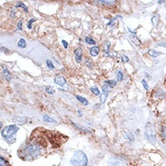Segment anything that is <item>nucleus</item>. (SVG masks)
<instances>
[{"label":"nucleus","instance_id":"393cba45","mask_svg":"<svg viewBox=\"0 0 166 166\" xmlns=\"http://www.w3.org/2000/svg\"><path fill=\"white\" fill-rule=\"evenodd\" d=\"M121 59H122V61H123V62H124V63L129 62V57H127L126 55H122Z\"/></svg>","mask_w":166,"mask_h":166},{"label":"nucleus","instance_id":"423d86ee","mask_svg":"<svg viewBox=\"0 0 166 166\" xmlns=\"http://www.w3.org/2000/svg\"><path fill=\"white\" fill-rule=\"evenodd\" d=\"M55 83L60 86H65L66 84V80L65 79L64 76L62 75H57L55 77Z\"/></svg>","mask_w":166,"mask_h":166},{"label":"nucleus","instance_id":"a211bd4d","mask_svg":"<svg viewBox=\"0 0 166 166\" xmlns=\"http://www.w3.org/2000/svg\"><path fill=\"white\" fill-rule=\"evenodd\" d=\"M46 92L48 93H50V94H54V93H55V89H54L52 86H46Z\"/></svg>","mask_w":166,"mask_h":166},{"label":"nucleus","instance_id":"2eb2a0df","mask_svg":"<svg viewBox=\"0 0 166 166\" xmlns=\"http://www.w3.org/2000/svg\"><path fill=\"white\" fill-rule=\"evenodd\" d=\"M90 90H91V92H92L94 95H99V94H100V90L98 89L97 86H92V87L90 88Z\"/></svg>","mask_w":166,"mask_h":166},{"label":"nucleus","instance_id":"f257e3e1","mask_svg":"<svg viewBox=\"0 0 166 166\" xmlns=\"http://www.w3.org/2000/svg\"><path fill=\"white\" fill-rule=\"evenodd\" d=\"M42 153V146L37 142H29L18 151L19 156L24 160L30 161L39 156Z\"/></svg>","mask_w":166,"mask_h":166},{"label":"nucleus","instance_id":"1a4fd4ad","mask_svg":"<svg viewBox=\"0 0 166 166\" xmlns=\"http://www.w3.org/2000/svg\"><path fill=\"white\" fill-rule=\"evenodd\" d=\"M99 51H100V49H99L98 46H93V47L90 48V55L92 56H96L98 55Z\"/></svg>","mask_w":166,"mask_h":166},{"label":"nucleus","instance_id":"dca6fc26","mask_svg":"<svg viewBox=\"0 0 166 166\" xmlns=\"http://www.w3.org/2000/svg\"><path fill=\"white\" fill-rule=\"evenodd\" d=\"M16 8H22L25 10L27 13L28 12V8H27V6H26L23 2H18V4H17V5H16Z\"/></svg>","mask_w":166,"mask_h":166},{"label":"nucleus","instance_id":"bb28decb","mask_svg":"<svg viewBox=\"0 0 166 166\" xmlns=\"http://www.w3.org/2000/svg\"><path fill=\"white\" fill-rule=\"evenodd\" d=\"M142 83H143V87H144L145 90H148V89H149V86H148L147 83H146V81H145L144 79L142 80Z\"/></svg>","mask_w":166,"mask_h":166},{"label":"nucleus","instance_id":"f8f14e48","mask_svg":"<svg viewBox=\"0 0 166 166\" xmlns=\"http://www.w3.org/2000/svg\"><path fill=\"white\" fill-rule=\"evenodd\" d=\"M13 120L15 121V122H17L19 124H23L24 123L27 122V118H26V117H20V116H18V117H16V118L13 119Z\"/></svg>","mask_w":166,"mask_h":166},{"label":"nucleus","instance_id":"f3484780","mask_svg":"<svg viewBox=\"0 0 166 166\" xmlns=\"http://www.w3.org/2000/svg\"><path fill=\"white\" fill-rule=\"evenodd\" d=\"M130 38H131V40L136 45V46H140V44H141V42H140V40H139L137 37H135V36H131L130 37Z\"/></svg>","mask_w":166,"mask_h":166},{"label":"nucleus","instance_id":"c756f323","mask_svg":"<svg viewBox=\"0 0 166 166\" xmlns=\"http://www.w3.org/2000/svg\"><path fill=\"white\" fill-rule=\"evenodd\" d=\"M163 137L166 139V126L163 127Z\"/></svg>","mask_w":166,"mask_h":166},{"label":"nucleus","instance_id":"7ed1b4c3","mask_svg":"<svg viewBox=\"0 0 166 166\" xmlns=\"http://www.w3.org/2000/svg\"><path fill=\"white\" fill-rule=\"evenodd\" d=\"M70 163L73 166H87L88 158L82 151H76L70 160Z\"/></svg>","mask_w":166,"mask_h":166},{"label":"nucleus","instance_id":"cd10ccee","mask_svg":"<svg viewBox=\"0 0 166 166\" xmlns=\"http://www.w3.org/2000/svg\"><path fill=\"white\" fill-rule=\"evenodd\" d=\"M35 20H36V19H30V20H29V22H28V29H31V28H32V26H31V25L33 24V22H34Z\"/></svg>","mask_w":166,"mask_h":166},{"label":"nucleus","instance_id":"6e6552de","mask_svg":"<svg viewBox=\"0 0 166 166\" xmlns=\"http://www.w3.org/2000/svg\"><path fill=\"white\" fill-rule=\"evenodd\" d=\"M2 74H3V75H4L5 79H6L8 82H10V80H11V74H10L9 71L8 70V68H4V70H3Z\"/></svg>","mask_w":166,"mask_h":166},{"label":"nucleus","instance_id":"412c9836","mask_svg":"<svg viewBox=\"0 0 166 166\" xmlns=\"http://www.w3.org/2000/svg\"><path fill=\"white\" fill-rule=\"evenodd\" d=\"M46 65H47V67L49 68V69H54L55 68V66H54V65H53V63L50 61V60H46Z\"/></svg>","mask_w":166,"mask_h":166},{"label":"nucleus","instance_id":"ddd939ff","mask_svg":"<svg viewBox=\"0 0 166 166\" xmlns=\"http://www.w3.org/2000/svg\"><path fill=\"white\" fill-rule=\"evenodd\" d=\"M43 122H45V123H56V121L54 120L53 118H51L50 116H48L46 114L43 116Z\"/></svg>","mask_w":166,"mask_h":166},{"label":"nucleus","instance_id":"a878e982","mask_svg":"<svg viewBox=\"0 0 166 166\" xmlns=\"http://www.w3.org/2000/svg\"><path fill=\"white\" fill-rule=\"evenodd\" d=\"M99 3H103L105 5H111V4H114L115 1H99Z\"/></svg>","mask_w":166,"mask_h":166},{"label":"nucleus","instance_id":"2f4dec72","mask_svg":"<svg viewBox=\"0 0 166 166\" xmlns=\"http://www.w3.org/2000/svg\"><path fill=\"white\" fill-rule=\"evenodd\" d=\"M158 45H159V46H164V47H166V43H164V42H163V43H162V42H160V43H158Z\"/></svg>","mask_w":166,"mask_h":166},{"label":"nucleus","instance_id":"20e7f679","mask_svg":"<svg viewBox=\"0 0 166 166\" xmlns=\"http://www.w3.org/2000/svg\"><path fill=\"white\" fill-rule=\"evenodd\" d=\"M109 166H127L126 161L120 157H113L108 161Z\"/></svg>","mask_w":166,"mask_h":166},{"label":"nucleus","instance_id":"9b49d317","mask_svg":"<svg viewBox=\"0 0 166 166\" xmlns=\"http://www.w3.org/2000/svg\"><path fill=\"white\" fill-rule=\"evenodd\" d=\"M18 46L20 48H26L27 47V43H26V40L24 38H20L18 43Z\"/></svg>","mask_w":166,"mask_h":166},{"label":"nucleus","instance_id":"b1692460","mask_svg":"<svg viewBox=\"0 0 166 166\" xmlns=\"http://www.w3.org/2000/svg\"><path fill=\"white\" fill-rule=\"evenodd\" d=\"M158 20H159V16H155V17L153 18L152 21H153V23L154 26H157V24H158Z\"/></svg>","mask_w":166,"mask_h":166},{"label":"nucleus","instance_id":"4468645a","mask_svg":"<svg viewBox=\"0 0 166 166\" xmlns=\"http://www.w3.org/2000/svg\"><path fill=\"white\" fill-rule=\"evenodd\" d=\"M76 97V99L78 100V101L80 102V103H82L83 105H87L88 104V101L85 99V98H83V97H82V96H80V95H76L75 96Z\"/></svg>","mask_w":166,"mask_h":166},{"label":"nucleus","instance_id":"c85d7f7f","mask_svg":"<svg viewBox=\"0 0 166 166\" xmlns=\"http://www.w3.org/2000/svg\"><path fill=\"white\" fill-rule=\"evenodd\" d=\"M62 43H63V45H64V47L65 48H67L68 47V44H67V42L65 41V40H62Z\"/></svg>","mask_w":166,"mask_h":166},{"label":"nucleus","instance_id":"4be33fe9","mask_svg":"<svg viewBox=\"0 0 166 166\" xmlns=\"http://www.w3.org/2000/svg\"><path fill=\"white\" fill-rule=\"evenodd\" d=\"M117 80L119 81V82H122L123 80V73L119 71L118 73H117Z\"/></svg>","mask_w":166,"mask_h":166},{"label":"nucleus","instance_id":"aec40b11","mask_svg":"<svg viewBox=\"0 0 166 166\" xmlns=\"http://www.w3.org/2000/svg\"><path fill=\"white\" fill-rule=\"evenodd\" d=\"M0 161H1V164H0V166H8V161H7V160H6L3 156L0 157Z\"/></svg>","mask_w":166,"mask_h":166},{"label":"nucleus","instance_id":"7c9ffc66","mask_svg":"<svg viewBox=\"0 0 166 166\" xmlns=\"http://www.w3.org/2000/svg\"><path fill=\"white\" fill-rule=\"evenodd\" d=\"M18 29H19V30L22 29V21H19V23L18 24Z\"/></svg>","mask_w":166,"mask_h":166},{"label":"nucleus","instance_id":"6ab92c4d","mask_svg":"<svg viewBox=\"0 0 166 166\" xmlns=\"http://www.w3.org/2000/svg\"><path fill=\"white\" fill-rule=\"evenodd\" d=\"M85 42H86L88 45H95V41H94V40H93L92 38L89 37H85Z\"/></svg>","mask_w":166,"mask_h":166},{"label":"nucleus","instance_id":"0eeeda50","mask_svg":"<svg viewBox=\"0 0 166 166\" xmlns=\"http://www.w3.org/2000/svg\"><path fill=\"white\" fill-rule=\"evenodd\" d=\"M74 56H75V60L80 63L82 61V56H83V51L82 49L79 47V48H76L75 51H74Z\"/></svg>","mask_w":166,"mask_h":166},{"label":"nucleus","instance_id":"39448f33","mask_svg":"<svg viewBox=\"0 0 166 166\" xmlns=\"http://www.w3.org/2000/svg\"><path fill=\"white\" fill-rule=\"evenodd\" d=\"M112 87H113V86H111V85H109V84H107V83H105L103 85V88H102L103 93H102L101 96H100V101H101L102 103H105L106 98H107V96H108V93H109V92L111 91Z\"/></svg>","mask_w":166,"mask_h":166},{"label":"nucleus","instance_id":"f03ea898","mask_svg":"<svg viewBox=\"0 0 166 166\" xmlns=\"http://www.w3.org/2000/svg\"><path fill=\"white\" fill-rule=\"evenodd\" d=\"M18 126L15 124H11L1 131L2 137L6 139V141L8 143H14L16 142V133L18 131Z\"/></svg>","mask_w":166,"mask_h":166},{"label":"nucleus","instance_id":"9d476101","mask_svg":"<svg viewBox=\"0 0 166 166\" xmlns=\"http://www.w3.org/2000/svg\"><path fill=\"white\" fill-rule=\"evenodd\" d=\"M148 55H150V56H152V57H157V56L161 55V53L158 52V51L153 50V49H150V50L148 51Z\"/></svg>","mask_w":166,"mask_h":166},{"label":"nucleus","instance_id":"5701e85b","mask_svg":"<svg viewBox=\"0 0 166 166\" xmlns=\"http://www.w3.org/2000/svg\"><path fill=\"white\" fill-rule=\"evenodd\" d=\"M104 83H107V84H109V85L113 86V87L116 85V81H114V80H109V81H105Z\"/></svg>","mask_w":166,"mask_h":166}]
</instances>
